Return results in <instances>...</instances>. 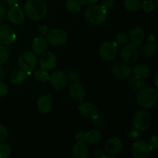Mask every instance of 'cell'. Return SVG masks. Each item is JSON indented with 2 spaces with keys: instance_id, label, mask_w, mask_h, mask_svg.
Listing matches in <instances>:
<instances>
[{
  "instance_id": "obj_31",
  "label": "cell",
  "mask_w": 158,
  "mask_h": 158,
  "mask_svg": "<svg viewBox=\"0 0 158 158\" xmlns=\"http://www.w3.org/2000/svg\"><path fill=\"white\" fill-rule=\"evenodd\" d=\"M12 154V148L7 143L0 144V158H7Z\"/></svg>"
},
{
  "instance_id": "obj_45",
  "label": "cell",
  "mask_w": 158,
  "mask_h": 158,
  "mask_svg": "<svg viewBox=\"0 0 158 158\" xmlns=\"http://www.w3.org/2000/svg\"><path fill=\"white\" fill-rule=\"evenodd\" d=\"M75 138L77 140H83V141H84L85 132H83V131H80V132L77 133L75 136Z\"/></svg>"
},
{
  "instance_id": "obj_16",
  "label": "cell",
  "mask_w": 158,
  "mask_h": 158,
  "mask_svg": "<svg viewBox=\"0 0 158 158\" xmlns=\"http://www.w3.org/2000/svg\"><path fill=\"white\" fill-rule=\"evenodd\" d=\"M69 96L74 101L82 102L86 97V92L83 85L80 83H73L69 86Z\"/></svg>"
},
{
  "instance_id": "obj_32",
  "label": "cell",
  "mask_w": 158,
  "mask_h": 158,
  "mask_svg": "<svg viewBox=\"0 0 158 158\" xmlns=\"http://www.w3.org/2000/svg\"><path fill=\"white\" fill-rule=\"evenodd\" d=\"M9 57V52L8 49L4 45L0 44V66L4 64L8 60Z\"/></svg>"
},
{
  "instance_id": "obj_47",
  "label": "cell",
  "mask_w": 158,
  "mask_h": 158,
  "mask_svg": "<svg viewBox=\"0 0 158 158\" xmlns=\"http://www.w3.org/2000/svg\"><path fill=\"white\" fill-rule=\"evenodd\" d=\"M5 75H6V73H5V70L2 69V68L0 67V81L4 79Z\"/></svg>"
},
{
  "instance_id": "obj_44",
  "label": "cell",
  "mask_w": 158,
  "mask_h": 158,
  "mask_svg": "<svg viewBox=\"0 0 158 158\" xmlns=\"http://www.w3.org/2000/svg\"><path fill=\"white\" fill-rule=\"evenodd\" d=\"M82 4H84L85 6H94L98 2V0H81Z\"/></svg>"
},
{
  "instance_id": "obj_1",
  "label": "cell",
  "mask_w": 158,
  "mask_h": 158,
  "mask_svg": "<svg viewBox=\"0 0 158 158\" xmlns=\"http://www.w3.org/2000/svg\"><path fill=\"white\" fill-rule=\"evenodd\" d=\"M24 11L28 18L38 21L46 16L47 6L43 0H28L24 6Z\"/></svg>"
},
{
  "instance_id": "obj_26",
  "label": "cell",
  "mask_w": 158,
  "mask_h": 158,
  "mask_svg": "<svg viewBox=\"0 0 158 158\" xmlns=\"http://www.w3.org/2000/svg\"><path fill=\"white\" fill-rule=\"evenodd\" d=\"M141 0H124L123 6L127 11L131 12H136L141 8Z\"/></svg>"
},
{
  "instance_id": "obj_7",
  "label": "cell",
  "mask_w": 158,
  "mask_h": 158,
  "mask_svg": "<svg viewBox=\"0 0 158 158\" xmlns=\"http://www.w3.org/2000/svg\"><path fill=\"white\" fill-rule=\"evenodd\" d=\"M118 46L114 42H104L100 46L99 54L103 60L106 62L111 61L115 58Z\"/></svg>"
},
{
  "instance_id": "obj_20",
  "label": "cell",
  "mask_w": 158,
  "mask_h": 158,
  "mask_svg": "<svg viewBox=\"0 0 158 158\" xmlns=\"http://www.w3.org/2000/svg\"><path fill=\"white\" fill-rule=\"evenodd\" d=\"M48 47L47 40L43 36L35 37L32 43V49L34 53L42 54L46 52Z\"/></svg>"
},
{
  "instance_id": "obj_13",
  "label": "cell",
  "mask_w": 158,
  "mask_h": 158,
  "mask_svg": "<svg viewBox=\"0 0 158 158\" xmlns=\"http://www.w3.org/2000/svg\"><path fill=\"white\" fill-rule=\"evenodd\" d=\"M8 19L12 23L15 25H19L25 20V14L23 11L17 6H12L6 12Z\"/></svg>"
},
{
  "instance_id": "obj_43",
  "label": "cell",
  "mask_w": 158,
  "mask_h": 158,
  "mask_svg": "<svg viewBox=\"0 0 158 158\" xmlns=\"http://www.w3.org/2000/svg\"><path fill=\"white\" fill-rule=\"evenodd\" d=\"M40 32L43 35H47V33L49 32V27L46 25H43V26H41L40 28Z\"/></svg>"
},
{
  "instance_id": "obj_33",
  "label": "cell",
  "mask_w": 158,
  "mask_h": 158,
  "mask_svg": "<svg viewBox=\"0 0 158 158\" xmlns=\"http://www.w3.org/2000/svg\"><path fill=\"white\" fill-rule=\"evenodd\" d=\"M92 119H93V121H94V125L96 127V129L101 130L105 127V120H103L102 117H99L98 115H97Z\"/></svg>"
},
{
  "instance_id": "obj_11",
  "label": "cell",
  "mask_w": 158,
  "mask_h": 158,
  "mask_svg": "<svg viewBox=\"0 0 158 158\" xmlns=\"http://www.w3.org/2000/svg\"><path fill=\"white\" fill-rule=\"evenodd\" d=\"M49 83L51 86L57 90H61L67 84V77L63 71H54L49 75Z\"/></svg>"
},
{
  "instance_id": "obj_15",
  "label": "cell",
  "mask_w": 158,
  "mask_h": 158,
  "mask_svg": "<svg viewBox=\"0 0 158 158\" xmlns=\"http://www.w3.org/2000/svg\"><path fill=\"white\" fill-rule=\"evenodd\" d=\"M105 151L110 155H117L120 154L123 148V143L118 137H113L109 139L105 143Z\"/></svg>"
},
{
  "instance_id": "obj_39",
  "label": "cell",
  "mask_w": 158,
  "mask_h": 158,
  "mask_svg": "<svg viewBox=\"0 0 158 158\" xmlns=\"http://www.w3.org/2000/svg\"><path fill=\"white\" fill-rule=\"evenodd\" d=\"M149 144L151 145V147L152 148L153 150H156L158 148V137L157 134H155L154 136H153L151 137V139L150 140Z\"/></svg>"
},
{
  "instance_id": "obj_23",
  "label": "cell",
  "mask_w": 158,
  "mask_h": 158,
  "mask_svg": "<svg viewBox=\"0 0 158 158\" xmlns=\"http://www.w3.org/2000/svg\"><path fill=\"white\" fill-rule=\"evenodd\" d=\"M102 138H103V136L100 131L97 129L90 130L87 133H85L84 142H86L91 145L97 144L101 141Z\"/></svg>"
},
{
  "instance_id": "obj_18",
  "label": "cell",
  "mask_w": 158,
  "mask_h": 158,
  "mask_svg": "<svg viewBox=\"0 0 158 158\" xmlns=\"http://www.w3.org/2000/svg\"><path fill=\"white\" fill-rule=\"evenodd\" d=\"M72 154L75 158H87L89 152L85 142L83 140H77L72 148Z\"/></svg>"
},
{
  "instance_id": "obj_36",
  "label": "cell",
  "mask_w": 158,
  "mask_h": 158,
  "mask_svg": "<svg viewBox=\"0 0 158 158\" xmlns=\"http://www.w3.org/2000/svg\"><path fill=\"white\" fill-rule=\"evenodd\" d=\"M8 137V133L6 127L0 123V143H2L6 140Z\"/></svg>"
},
{
  "instance_id": "obj_14",
  "label": "cell",
  "mask_w": 158,
  "mask_h": 158,
  "mask_svg": "<svg viewBox=\"0 0 158 158\" xmlns=\"http://www.w3.org/2000/svg\"><path fill=\"white\" fill-rule=\"evenodd\" d=\"M40 66L46 70L54 69L57 64V58L52 52H44L40 59Z\"/></svg>"
},
{
  "instance_id": "obj_4",
  "label": "cell",
  "mask_w": 158,
  "mask_h": 158,
  "mask_svg": "<svg viewBox=\"0 0 158 158\" xmlns=\"http://www.w3.org/2000/svg\"><path fill=\"white\" fill-rule=\"evenodd\" d=\"M18 64L20 69L26 73L32 72L37 64V57L33 52L25 51L19 57Z\"/></svg>"
},
{
  "instance_id": "obj_5",
  "label": "cell",
  "mask_w": 158,
  "mask_h": 158,
  "mask_svg": "<svg viewBox=\"0 0 158 158\" xmlns=\"http://www.w3.org/2000/svg\"><path fill=\"white\" fill-rule=\"evenodd\" d=\"M120 57L123 63L127 65L134 64L139 58V52L137 46L133 43L126 45L120 52Z\"/></svg>"
},
{
  "instance_id": "obj_41",
  "label": "cell",
  "mask_w": 158,
  "mask_h": 158,
  "mask_svg": "<svg viewBox=\"0 0 158 158\" xmlns=\"http://www.w3.org/2000/svg\"><path fill=\"white\" fill-rule=\"evenodd\" d=\"M6 16V11L4 6L0 4V23H2Z\"/></svg>"
},
{
  "instance_id": "obj_22",
  "label": "cell",
  "mask_w": 158,
  "mask_h": 158,
  "mask_svg": "<svg viewBox=\"0 0 158 158\" xmlns=\"http://www.w3.org/2000/svg\"><path fill=\"white\" fill-rule=\"evenodd\" d=\"M133 73H134V77L143 80V79L148 78L150 77L151 68L148 65L140 63V64H137L134 66Z\"/></svg>"
},
{
  "instance_id": "obj_34",
  "label": "cell",
  "mask_w": 158,
  "mask_h": 158,
  "mask_svg": "<svg viewBox=\"0 0 158 158\" xmlns=\"http://www.w3.org/2000/svg\"><path fill=\"white\" fill-rule=\"evenodd\" d=\"M154 7H155V5L151 0H145L141 4V8H143V11L146 12H152L154 9Z\"/></svg>"
},
{
  "instance_id": "obj_27",
  "label": "cell",
  "mask_w": 158,
  "mask_h": 158,
  "mask_svg": "<svg viewBox=\"0 0 158 158\" xmlns=\"http://www.w3.org/2000/svg\"><path fill=\"white\" fill-rule=\"evenodd\" d=\"M81 0H67L66 2V8L68 10L73 13H76L81 10L82 8Z\"/></svg>"
},
{
  "instance_id": "obj_24",
  "label": "cell",
  "mask_w": 158,
  "mask_h": 158,
  "mask_svg": "<svg viewBox=\"0 0 158 158\" xmlns=\"http://www.w3.org/2000/svg\"><path fill=\"white\" fill-rule=\"evenodd\" d=\"M26 78H27V75L26 72L20 69V70L13 71L10 74L9 81L13 85H21L26 81Z\"/></svg>"
},
{
  "instance_id": "obj_6",
  "label": "cell",
  "mask_w": 158,
  "mask_h": 158,
  "mask_svg": "<svg viewBox=\"0 0 158 158\" xmlns=\"http://www.w3.org/2000/svg\"><path fill=\"white\" fill-rule=\"evenodd\" d=\"M133 124L138 131H146L151 124V116L145 110L137 111L133 118Z\"/></svg>"
},
{
  "instance_id": "obj_46",
  "label": "cell",
  "mask_w": 158,
  "mask_h": 158,
  "mask_svg": "<svg viewBox=\"0 0 158 158\" xmlns=\"http://www.w3.org/2000/svg\"><path fill=\"white\" fill-rule=\"evenodd\" d=\"M18 1L19 0H6V3L10 6H15L17 4V2H18Z\"/></svg>"
},
{
  "instance_id": "obj_30",
  "label": "cell",
  "mask_w": 158,
  "mask_h": 158,
  "mask_svg": "<svg viewBox=\"0 0 158 158\" xmlns=\"http://www.w3.org/2000/svg\"><path fill=\"white\" fill-rule=\"evenodd\" d=\"M128 40L127 34L125 32H120L114 38V43L117 46H123L127 43Z\"/></svg>"
},
{
  "instance_id": "obj_42",
  "label": "cell",
  "mask_w": 158,
  "mask_h": 158,
  "mask_svg": "<svg viewBox=\"0 0 158 158\" xmlns=\"http://www.w3.org/2000/svg\"><path fill=\"white\" fill-rule=\"evenodd\" d=\"M93 154H94L95 157H102L103 154H104V153H103V150L100 149V148H96L94 151V152H93Z\"/></svg>"
},
{
  "instance_id": "obj_8",
  "label": "cell",
  "mask_w": 158,
  "mask_h": 158,
  "mask_svg": "<svg viewBox=\"0 0 158 158\" xmlns=\"http://www.w3.org/2000/svg\"><path fill=\"white\" fill-rule=\"evenodd\" d=\"M132 69L129 65L123 62H117L111 67V73L113 77L118 80H124L131 76Z\"/></svg>"
},
{
  "instance_id": "obj_2",
  "label": "cell",
  "mask_w": 158,
  "mask_h": 158,
  "mask_svg": "<svg viewBox=\"0 0 158 158\" xmlns=\"http://www.w3.org/2000/svg\"><path fill=\"white\" fill-rule=\"evenodd\" d=\"M158 98L157 91L151 87H143L138 91L137 103L140 107L148 109L157 103Z\"/></svg>"
},
{
  "instance_id": "obj_48",
  "label": "cell",
  "mask_w": 158,
  "mask_h": 158,
  "mask_svg": "<svg viewBox=\"0 0 158 158\" xmlns=\"http://www.w3.org/2000/svg\"><path fill=\"white\" fill-rule=\"evenodd\" d=\"M157 79H158V75H157V74H156V75H155V77H154V85H155L156 86H158Z\"/></svg>"
},
{
  "instance_id": "obj_10",
  "label": "cell",
  "mask_w": 158,
  "mask_h": 158,
  "mask_svg": "<svg viewBox=\"0 0 158 158\" xmlns=\"http://www.w3.org/2000/svg\"><path fill=\"white\" fill-rule=\"evenodd\" d=\"M153 151L151 145L143 140H138L133 144L131 154L135 158H146Z\"/></svg>"
},
{
  "instance_id": "obj_37",
  "label": "cell",
  "mask_w": 158,
  "mask_h": 158,
  "mask_svg": "<svg viewBox=\"0 0 158 158\" xmlns=\"http://www.w3.org/2000/svg\"><path fill=\"white\" fill-rule=\"evenodd\" d=\"M9 92V87L3 82L0 81V97H3L7 95Z\"/></svg>"
},
{
  "instance_id": "obj_40",
  "label": "cell",
  "mask_w": 158,
  "mask_h": 158,
  "mask_svg": "<svg viewBox=\"0 0 158 158\" xmlns=\"http://www.w3.org/2000/svg\"><path fill=\"white\" fill-rule=\"evenodd\" d=\"M115 4V0H102V6L106 9H110Z\"/></svg>"
},
{
  "instance_id": "obj_17",
  "label": "cell",
  "mask_w": 158,
  "mask_h": 158,
  "mask_svg": "<svg viewBox=\"0 0 158 158\" xmlns=\"http://www.w3.org/2000/svg\"><path fill=\"white\" fill-rule=\"evenodd\" d=\"M79 111L82 116L86 118H94L98 114L99 110L95 104L89 102L83 103L79 106Z\"/></svg>"
},
{
  "instance_id": "obj_29",
  "label": "cell",
  "mask_w": 158,
  "mask_h": 158,
  "mask_svg": "<svg viewBox=\"0 0 158 158\" xmlns=\"http://www.w3.org/2000/svg\"><path fill=\"white\" fill-rule=\"evenodd\" d=\"M142 52H143V56L147 57H152L155 55L157 52V46L152 42L147 43L142 49Z\"/></svg>"
},
{
  "instance_id": "obj_35",
  "label": "cell",
  "mask_w": 158,
  "mask_h": 158,
  "mask_svg": "<svg viewBox=\"0 0 158 158\" xmlns=\"http://www.w3.org/2000/svg\"><path fill=\"white\" fill-rule=\"evenodd\" d=\"M68 79L73 83H80V77L78 72L75 70L70 71L68 74Z\"/></svg>"
},
{
  "instance_id": "obj_25",
  "label": "cell",
  "mask_w": 158,
  "mask_h": 158,
  "mask_svg": "<svg viewBox=\"0 0 158 158\" xmlns=\"http://www.w3.org/2000/svg\"><path fill=\"white\" fill-rule=\"evenodd\" d=\"M128 87L134 92H138L142 88L145 87V83L143 79L137 78L136 77H132L128 80Z\"/></svg>"
},
{
  "instance_id": "obj_38",
  "label": "cell",
  "mask_w": 158,
  "mask_h": 158,
  "mask_svg": "<svg viewBox=\"0 0 158 158\" xmlns=\"http://www.w3.org/2000/svg\"><path fill=\"white\" fill-rule=\"evenodd\" d=\"M127 134L130 137H134V138H136V137H138L140 136V131H138L137 129H136L135 127L129 128V130L127 131Z\"/></svg>"
},
{
  "instance_id": "obj_9",
  "label": "cell",
  "mask_w": 158,
  "mask_h": 158,
  "mask_svg": "<svg viewBox=\"0 0 158 158\" xmlns=\"http://www.w3.org/2000/svg\"><path fill=\"white\" fill-rule=\"evenodd\" d=\"M47 41L56 47L61 46L67 41V34L62 29H52L47 33Z\"/></svg>"
},
{
  "instance_id": "obj_12",
  "label": "cell",
  "mask_w": 158,
  "mask_h": 158,
  "mask_svg": "<svg viewBox=\"0 0 158 158\" xmlns=\"http://www.w3.org/2000/svg\"><path fill=\"white\" fill-rule=\"evenodd\" d=\"M16 34L8 25L0 26V43L4 46H9L15 43Z\"/></svg>"
},
{
  "instance_id": "obj_21",
  "label": "cell",
  "mask_w": 158,
  "mask_h": 158,
  "mask_svg": "<svg viewBox=\"0 0 158 158\" xmlns=\"http://www.w3.org/2000/svg\"><path fill=\"white\" fill-rule=\"evenodd\" d=\"M129 35L130 40H131V43L137 46H140L143 43V40L145 38L144 32L142 29V28L139 27V26H136V27L133 28L130 31Z\"/></svg>"
},
{
  "instance_id": "obj_19",
  "label": "cell",
  "mask_w": 158,
  "mask_h": 158,
  "mask_svg": "<svg viewBox=\"0 0 158 158\" xmlns=\"http://www.w3.org/2000/svg\"><path fill=\"white\" fill-rule=\"evenodd\" d=\"M37 107L42 114H48L52 108V101L49 95H42L37 100Z\"/></svg>"
},
{
  "instance_id": "obj_28",
  "label": "cell",
  "mask_w": 158,
  "mask_h": 158,
  "mask_svg": "<svg viewBox=\"0 0 158 158\" xmlns=\"http://www.w3.org/2000/svg\"><path fill=\"white\" fill-rule=\"evenodd\" d=\"M34 78L39 82H46L49 80V75L48 74L46 69L41 67L35 69V71L34 72Z\"/></svg>"
},
{
  "instance_id": "obj_3",
  "label": "cell",
  "mask_w": 158,
  "mask_h": 158,
  "mask_svg": "<svg viewBox=\"0 0 158 158\" xmlns=\"http://www.w3.org/2000/svg\"><path fill=\"white\" fill-rule=\"evenodd\" d=\"M106 10L107 9L103 6H90L85 12V18L90 24L98 26L104 23L106 20L107 14Z\"/></svg>"
}]
</instances>
